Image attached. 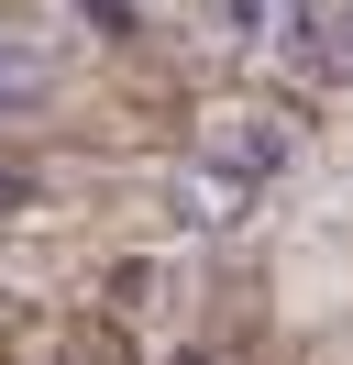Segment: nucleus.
Listing matches in <instances>:
<instances>
[{"instance_id": "6", "label": "nucleus", "mask_w": 353, "mask_h": 365, "mask_svg": "<svg viewBox=\"0 0 353 365\" xmlns=\"http://www.w3.org/2000/svg\"><path fill=\"white\" fill-rule=\"evenodd\" d=\"M176 365H210V354H176Z\"/></svg>"}, {"instance_id": "2", "label": "nucleus", "mask_w": 353, "mask_h": 365, "mask_svg": "<svg viewBox=\"0 0 353 365\" xmlns=\"http://www.w3.org/2000/svg\"><path fill=\"white\" fill-rule=\"evenodd\" d=\"M243 210H254V188H243L232 166H210V155L166 188V222H176V232H243Z\"/></svg>"}, {"instance_id": "3", "label": "nucleus", "mask_w": 353, "mask_h": 365, "mask_svg": "<svg viewBox=\"0 0 353 365\" xmlns=\"http://www.w3.org/2000/svg\"><path fill=\"white\" fill-rule=\"evenodd\" d=\"M298 155V122L287 111H221V133H210V166H232L243 188L265 178V166H287Z\"/></svg>"}, {"instance_id": "1", "label": "nucleus", "mask_w": 353, "mask_h": 365, "mask_svg": "<svg viewBox=\"0 0 353 365\" xmlns=\"http://www.w3.org/2000/svg\"><path fill=\"white\" fill-rule=\"evenodd\" d=\"M66 89V45L44 23H0V111H33Z\"/></svg>"}, {"instance_id": "4", "label": "nucleus", "mask_w": 353, "mask_h": 365, "mask_svg": "<svg viewBox=\"0 0 353 365\" xmlns=\"http://www.w3.org/2000/svg\"><path fill=\"white\" fill-rule=\"evenodd\" d=\"M210 11L243 34V45H276V0H210Z\"/></svg>"}, {"instance_id": "5", "label": "nucleus", "mask_w": 353, "mask_h": 365, "mask_svg": "<svg viewBox=\"0 0 353 365\" xmlns=\"http://www.w3.org/2000/svg\"><path fill=\"white\" fill-rule=\"evenodd\" d=\"M331 78H353V0H331Z\"/></svg>"}]
</instances>
